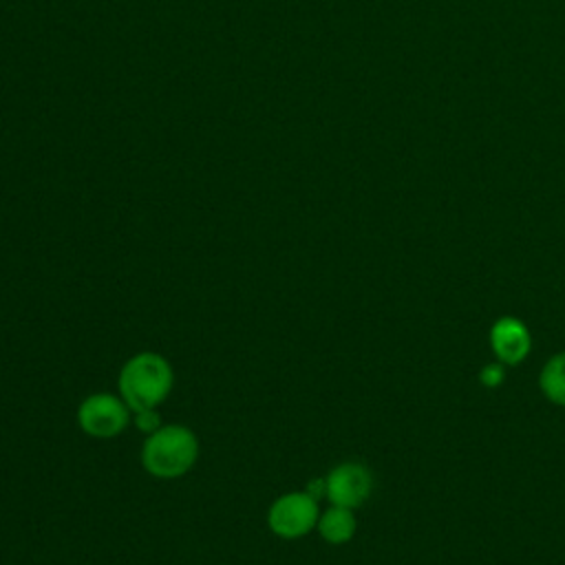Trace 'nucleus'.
I'll use <instances>...</instances> for the list:
<instances>
[{"instance_id": "f257e3e1", "label": "nucleus", "mask_w": 565, "mask_h": 565, "mask_svg": "<svg viewBox=\"0 0 565 565\" xmlns=\"http://www.w3.org/2000/svg\"><path fill=\"white\" fill-rule=\"evenodd\" d=\"M174 373L170 362L154 353L132 355L119 371V395L132 413L157 408L172 391Z\"/></svg>"}, {"instance_id": "f03ea898", "label": "nucleus", "mask_w": 565, "mask_h": 565, "mask_svg": "<svg viewBox=\"0 0 565 565\" xmlns=\"http://www.w3.org/2000/svg\"><path fill=\"white\" fill-rule=\"evenodd\" d=\"M199 459L196 435L181 424L159 426L141 446V463L157 479H177Z\"/></svg>"}, {"instance_id": "7ed1b4c3", "label": "nucleus", "mask_w": 565, "mask_h": 565, "mask_svg": "<svg viewBox=\"0 0 565 565\" xmlns=\"http://www.w3.org/2000/svg\"><path fill=\"white\" fill-rule=\"evenodd\" d=\"M318 503L307 490L287 492L269 505L267 525L280 539H300L318 525Z\"/></svg>"}, {"instance_id": "20e7f679", "label": "nucleus", "mask_w": 565, "mask_h": 565, "mask_svg": "<svg viewBox=\"0 0 565 565\" xmlns=\"http://www.w3.org/2000/svg\"><path fill=\"white\" fill-rule=\"evenodd\" d=\"M130 422V408L113 393H93L77 408V424L88 437H117Z\"/></svg>"}, {"instance_id": "39448f33", "label": "nucleus", "mask_w": 565, "mask_h": 565, "mask_svg": "<svg viewBox=\"0 0 565 565\" xmlns=\"http://www.w3.org/2000/svg\"><path fill=\"white\" fill-rule=\"evenodd\" d=\"M327 499L333 505L358 508L371 494V472L362 463H340L327 477Z\"/></svg>"}, {"instance_id": "423d86ee", "label": "nucleus", "mask_w": 565, "mask_h": 565, "mask_svg": "<svg viewBox=\"0 0 565 565\" xmlns=\"http://www.w3.org/2000/svg\"><path fill=\"white\" fill-rule=\"evenodd\" d=\"M490 342L494 353L503 362H519L530 351V333L527 329L514 318H501L490 333Z\"/></svg>"}, {"instance_id": "0eeeda50", "label": "nucleus", "mask_w": 565, "mask_h": 565, "mask_svg": "<svg viewBox=\"0 0 565 565\" xmlns=\"http://www.w3.org/2000/svg\"><path fill=\"white\" fill-rule=\"evenodd\" d=\"M318 532L327 543H347L355 532V516L351 508L331 505L324 514L318 516Z\"/></svg>"}, {"instance_id": "6e6552de", "label": "nucleus", "mask_w": 565, "mask_h": 565, "mask_svg": "<svg viewBox=\"0 0 565 565\" xmlns=\"http://www.w3.org/2000/svg\"><path fill=\"white\" fill-rule=\"evenodd\" d=\"M541 388L554 404L565 406V353L552 358L541 373Z\"/></svg>"}, {"instance_id": "1a4fd4ad", "label": "nucleus", "mask_w": 565, "mask_h": 565, "mask_svg": "<svg viewBox=\"0 0 565 565\" xmlns=\"http://www.w3.org/2000/svg\"><path fill=\"white\" fill-rule=\"evenodd\" d=\"M135 426L150 435V433H154L163 424H161V417H159L157 408H148V411H137L135 413Z\"/></svg>"}, {"instance_id": "9d476101", "label": "nucleus", "mask_w": 565, "mask_h": 565, "mask_svg": "<svg viewBox=\"0 0 565 565\" xmlns=\"http://www.w3.org/2000/svg\"><path fill=\"white\" fill-rule=\"evenodd\" d=\"M501 380H503V371H501L499 364H490V366H486V369L481 371V382H483L486 386H497Z\"/></svg>"}]
</instances>
